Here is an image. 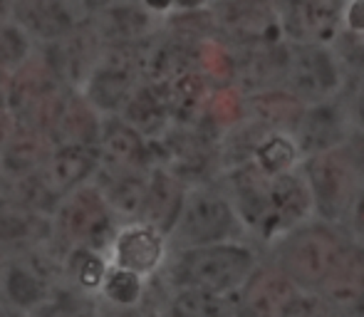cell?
<instances>
[{
	"label": "cell",
	"mask_w": 364,
	"mask_h": 317,
	"mask_svg": "<svg viewBox=\"0 0 364 317\" xmlns=\"http://www.w3.org/2000/svg\"><path fill=\"white\" fill-rule=\"evenodd\" d=\"M255 265H258L255 250L240 240L176 248V255L168 263V283L173 288L228 295L238 293Z\"/></svg>",
	"instance_id": "obj_1"
},
{
	"label": "cell",
	"mask_w": 364,
	"mask_h": 317,
	"mask_svg": "<svg viewBox=\"0 0 364 317\" xmlns=\"http://www.w3.org/2000/svg\"><path fill=\"white\" fill-rule=\"evenodd\" d=\"M350 238L327 221H305L290 228L275 243L273 265H278L300 293H317Z\"/></svg>",
	"instance_id": "obj_2"
},
{
	"label": "cell",
	"mask_w": 364,
	"mask_h": 317,
	"mask_svg": "<svg viewBox=\"0 0 364 317\" xmlns=\"http://www.w3.org/2000/svg\"><path fill=\"white\" fill-rule=\"evenodd\" d=\"M302 178L310 188L312 211L332 226H340L352 216V208L364 191L362 166L347 144L307 154L302 161Z\"/></svg>",
	"instance_id": "obj_3"
},
{
	"label": "cell",
	"mask_w": 364,
	"mask_h": 317,
	"mask_svg": "<svg viewBox=\"0 0 364 317\" xmlns=\"http://www.w3.org/2000/svg\"><path fill=\"white\" fill-rule=\"evenodd\" d=\"M55 236L68 248H90L97 253L109 250L117 233V216L92 181L77 186L60 201L53 216Z\"/></svg>",
	"instance_id": "obj_4"
},
{
	"label": "cell",
	"mask_w": 364,
	"mask_h": 317,
	"mask_svg": "<svg viewBox=\"0 0 364 317\" xmlns=\"http://www.w3.org/2000/svg\"><path fill=\"white\" fill-rule=\"evenodd\" d=\"M243 231V223L225 191L211 183H201L186 191L181 216L168 238H173L176 248H191L220 240H238Z\"/></svg>",
	"instance_id": "obj_5"
},
{
	"label": "cell",
	"mask_w": 364,
	"mask_h": 317,
	"mask_svg": "<svg viewBox=\"0 0 364 317\" xmlns=\"http://www.w3.org/2000/svg\"><path fill=\"white\" fill-rule=\"evenodd\" d=\"M347 72L337 63L330 45L320 43H288L283 87L302 104H315L342 95Z\"/></svg>",
	"instance_id": "obj_6"
},
{
	"label": "cell",
	"mask_w": 364,
	"mask_h": 317,
	"mask_svg": "<svg viewBox=\"0 0 364 317\" xmlns=\"http://www.w3.org/2000/svg\"><path fill=\"white\" fill-rule=\"evenodd\" d=\"M65 90L70 87L55 77L38 50H33V55L10 72L8 112L18 127H33L43 131Z\"/></svg>",
	"instance_id": "obj_7"
},
{
	"label": "cell",
	"mask_w": 364,
	"mask_h": 317,
	"mask_svg": "<svg viewBox=\"0 0 364 317\" xmlns=\"http://www.w3.org/2000/svg\"><path fill=\"white\" fill-rule=\"evenodd\" d=\"M139 82L141 75L139 65H136V48L134 45H117V48L102 50L95 70L90 72L80 92L102 117L119 114Z\"/></svg>",
	"instance_id": "obj_8"
},
{
	"label": "cell",
	"mask_w": 364,
	"mask_h": 317,
	"mask_svg": "<svg viewBox=\"0 0 364 317\" xmlns=\"http://www.w3.org/2000/svg\"><path fill=\"white\" fill-rule=\"evenodd\" d=\"M216 38L228 48L285 40L273 0H211Z\"/></svg>",
	"instance_id": "obj_9"
},
{
	"label": "cell",
	"mask_w": 364,
	"mask_h": 317,
	"mask_svg": "<svg viewBox=\"0 0 364 317\" xmlns=\"http://www.w3.org/2000/svg\"><path fill=\"white\" fill-rule=\"evenodd\" d=\"M35 50H38V55L45 60V65L53 70V75L65 87L82 90V85H85L90 72L95 70L105 45H102V40L92 30L90 20H85V23L77 25L75 30H70L63 38L35 45Z\"/></svg>",
	"instance_id": "obj_10"
},
{
	"label": "cell",
	"mask_w": 364,
	"mask_h": 317,
	"mask_svg": "<svg viewBox=\"0 0 364 317\" xmlns=\"http://www.w3.org/2000/svg\"><path fill=\"white\" fill-rule=\"evenodd\" d=\"M347 0H290L280 5V28L288 43L330 45L345 25Z\"/></svg>",
	"instance_id": "obj_11"
},
{
	"label": "cell",
	"mask_w": 364,
	"mask_h": 317,
	"mask_svg": "<svg viewBox=\"0 0 364 317\" xmlns=\"http://www.w3.org/2000/svg\"><path fill=\"white\" fill-rule=\"evenodd\" d=\"M350 134H352L350 107L337 95L332 100L315 102V104L305 107L295 131H292V141H295L297 151L307 156L347 144Z\"/></svg>",
	"instance_id": "obj_12"
},
{
	"label": "cell",
	"mask_w": 364,
	"mask_h": 317,
	"mask_svg": "<svg viewBox=\"0 0 364 317\" xmlns=\"http://www.w3.org/2000/svg\"><path fill=\"white\" fill-rule=\"evenodd\" d=\"M233 58V80L230 85L240 95L283 87L285 65H288V40L273 43H253L228 48Z\"/></svg>",
	"instance_id": "obj_13"
},
{
	"label": "cell",
	"mask_w": 364,
	"mask_h": 317,
	"mask_svg": "<svg viewBox=\"0 0 364 317\" xmlns=\"http://www.w3.org/2000/svg\"><path fill=\"white\" fill-rule=\"evenodd\" d=\"M312 198L305 178L300 171H283L268 178V193H265V223L263 238L283 236L290 228L300 226L310 218Z\"/></svg>",
	"instance_id": "obj_14"
},
{
	"label": "cell",
	"mask_w": 364,
	"mask_h": 317,
	"mask_svg": "<svg viewBox=\"0 0 364 317\" xmlns=\"http://www.w3.org/2000/svg\"><path fill=\"white\" fill-rule=\"evenodd\" d=\"M315 295L335 315H364V245L360 240L347 243L342 258L335 263Z\"/></svg>",
	"instance_id": "obj_15"
},
{
	"label": "cell",
	"mask_w": 364,
	"mask_h": 317,
	"mask_svg": "<svg viewBox=\"0 0 364 317\" xmlns=\"http://www.w3.org/2000/svg\"><path fill=\"white\" fill-rule=\"evenodd\" d=\"M297 295L300 290L278 265H255L238 288V313L240 317H285Z\"/></svg>",
	"instance_id": "obj_16"
},
{
	"label": "cell",
	"mask_w": 364,
	"mask_h": 317,
	"mask_svg": "<svg viewBox=\"0 0 364 317\" xmlns=\"http://www.w3.org/2000/svg\"><path fill=\"white\" fill-rule=\"evenodd\" d=\"M87 20L105 48L139 45L161 28V18L144 8L139 0H114L97 13L87 15Z\"/></svg>",
	"instance_id": "obj_17"
},
{
	"label": "cell",
	"mask_w": 364,
	"mask_h": 317,
	"mask_svg": "<svg viewBox=\"0 0 364 317\" xmlns=\"http://www.w3.org/2000/svg\"><path fill=\"white\" fill-rule=\"evenodd\" d=\"M97 151H100L102 171L122 173V171H149L151 168L149 139H144L119 114L102 117Z\"/></svg>",
	"instance_id": "obj_18"
},
{
	"label": "cell",
	"mask_w": 364,
	"mask_h": 317,
	"mask_svg": "<svg viewBox=\"0 0 364 317\" xmlns=\"http://www.w3.org/2000/svg\"><path fill=\"white\" fill-rule=\"evenodd\" d=\"M13 20L35 45L63 38L87 20L77 0H15Z\"/></svg>",
	"instance_id": "obj_19"
},
{
	"label": "cell",
	"mask_w": 364,
	"mask_h": 317,
	"mask_svg": "<svg viewBox=\"0 0 364 317\" xmlns=\"http://www.w3.org/2000/svg\"><path fill=\"white\" fill-rule=\"evenodd\" d=\"M55 238V223L50 216L30 211L8 193H0V253L5 258L23 255Z\"/></svg>",
	"instance_id": "obj_20"
},
{
	"label": "cell",
	"mask_w": 364,
	"mask_h": 317,
	"mask_svg": "<svg viewBox=\"0 0 364 317\" xmlns=\"http://www.w3.org/2000/svg\"><path fill=\"white\" fill-rule=\"evenodd\" d=\"M102 114L85 100L80 90H65L60 102L55 104L45 134L53 141V146L65 144H97L100 139Z\"/></svg>",
	"instance_id": "obj_21"
},
{
	"label": "cell",
	"mask_w": 364,
	"mask_h": 317,
	"mask_svg": "<svg viewBox=\"0 0 364 317\" xmlns=\"http://www.w3.org/2000/svg\"><path fill=\"white\" fill-rule=\"evenodd\" d=\"M164 236L151 231L144 223H124L117 228L114 240L109 245L112 265L119 270L149 278L164 263Z\"/></svg>",
	"instance_id": "obj_22"
},
{
	"label": "cell",
	"mask_w": 364,
	"mask_h": 317,
	"mask_svg": "<svg viewBox=\"0 0 364 317\" xmlns=\"http://www.w3.org/2000/svg\"><path fill=\"white\" fill-rule=\"evenodd\" d=\"M58 288L50 283L35 265H30L23 255L5 258L0 275V308L13 313L33 315Z\"/></svg>",
	"instance_id": "obj_23"
},
{
	"label": "cell",
	"mask_w": 364,
	"mask_h": 317,
	"mask_svg": "<svg viewBox=\"0 0 364 317\" xmlns=\"http://www.w3.org/2000/svg\"><path fill=\"white\" fill-rule=\"evenodd\" d=\"M188 186L181 178L173 176L168 168L151 166L149 168V188H146V201L141 208L139 223H144L159 236L168 238L176 226L178 216H181L183 201H186Z\"/></svg>",
	"instance_id": "obj_24"
},
{
	"label": "cell",
	"mask_w": 364,
	"mask_h": 317,
	"mask_svg": "<svg viewBox=\"0 0 364 317\" xmlns=\"http://www.w3.org/2000/svg\"><path fill=\"white\" fill-rule=\"evenodd\" d=\"M305 107L285 87H270L243 95V122L268 134H292Z\"/></svg>",
	"instance_id": "obj_25"
},
{
	"label": "cell",
	"mask_w": 364,
	"mask_h": 317,
	"mask_svg": "<svg viewBox=\"0 0 364 317\" xmlns=\"http://www.w3.org/2000/svg\"><path fill=\"white\" fill-rule=\"evenodd\" d=\"M97 168H100L97 144H65L55 146L40 171L48 178L50 186L55 188V193L65 198L77 186L92 181Z\"/></svg>",
	"instance_id": "obj_26"
},
{
	"label": "cell",
	"mask_w": 364,
	"mask_h": 317,
	"mask_svg": "<svg viewBox=\"0 0 364 317\" xmlns=\"http://www.w3.org/2000/svg\"><path fill=\"white\" fill-rule=\"evenodd\" d=\"M92 181L100 193L105 196L107 206L112 208L117 218L124 223H139L141 208L146 201V188H149V171H122L109 173L97 168Z\"/></svg>",
	"instance_id": "obj_27"
},
{
	"label": "cell",
	"mask_w": 364,
	"mask_h": 317,
	"mask_svg": "<svg viewBox=\"0 0 364 317\" xmlns=\"http://www.w3.org/2000/svg\"><path fill=\"white\" fill-rule=\"evenodd\" d=\"M119 117L129 122L144 139H159L171 127L166 87L156 82H139L127 104L122 107Z\"/></svg>",
	"instance_id": "obj_28"
},
{
	"label": "cell",
	"mask_w": 364,
	"mask_h": 317,
	"mask_svg": "<svg viewBox=\"0 0 364 317\" xmlns=\"http://www.w3.org/2000/svg\"><path fill=\"white\" fill-rule=\"evenodd\" d=\"M166 87V100L168 112H171V124L176 127H203L206 122L208 100H211L213 90L211 85L196 68L188 72L178 75Z\"/></svg>",
	"instance_id": "obj_29"
},
{
	"label": "cell",
	"mask_w": 364,
	"mask_h": 317,
	"mask_svg": "<svg viewBox=\"0 0 364 317\" xmlns=\"http://www.w3.org/2000/svg\"><path fill=\"white\" fill-rule=\"evenodd\" d=\"M53 149V141L48 139L45 131L33 129V127H18L0 151V173L5 183L43 168Z\"/></svg>",
	"instance_id": "obj_30"
},
{
	"label": "cell",
	"mask_w": 364,
	"mask_h": 317,
	"mask_svg": "<svg viewBox=\"0 0 364 317\" xmlns=\"http://www.w3.org/2000/svg\"><path fill=\"white\" fill-rule=\"evenodd\" d=\"M235 293L218 295L193 288H173L166 310L173 317H240Z\"/></svg>",
	"instance_id": "obj_31"
},
{
	"label": "cell",
	"mask_w": 364,
	"mask_h": 317,
	"mask_svg": "<svg viewBox=\"0 0 364 317\" xmlns=\"http://www.w3.org/2000/svg\"><path fill=\"white\" fill-rule=\"evenodd\" d=\"M105 253L90 248H68L65 253V283L82 293L97 295L107 275Z\"/></svg>",
	"instance_id": "obj_32"
},
{
	"label": "cell",
	"mask_w": 364,
	"mask_h": 317,
	"mask_svg": "<svg viewBox=\"0 0 364 317\" xmlns=\"http://www.w3.org/2000/svg\"><path fill=\"white\" fill-rule=\"evenodd\" d=\"M5 193L13 196L18 203H23V206H28L30 211L43 213V216H50V218L55 216L60 201H63V196L55 193V188L48 183V178L43 176L40 168L33 173H28V176L5 183Z\"/></svg>",
	"instance_id": "obj_33"
},
{
	"label": "cell",
	"mask_w": 364,
	"mask_h": 317,
	"mask_svg": "<svg viewBox=\"0 0 364 317\" xmlns=\"http://www.w3.org/2000/svg\"><path fill=\"white\" fill-rule=\"evenodd\" d=\"M33 317H100V298L60 283Z\"/></svg>",
	"instance_id": "obj_34"
},
{
	"label": "cell",
	"mask_w": 364,
	"mask_h": 317,
	"mask_svg": "<svg viewBox=\"0 0 364 317\" xmlns=\"http://www.w3.org/2000/svg\"><path fill=\"white\" fill-rule=\"evenodd\" d=\"M97 298L102 303L119 305V308H139L141 298H144V278L129 273V270L112 268L107 270Z\"/></svg>",
	"instance_id": "obj_35"
},
{
	"label": "cell",
	"mask_w": 364,
	"mask_h": 317,
	"mask_svg": "<svg viewBox=\"0 0 364 317\" xmlns=\"http://www.w3.org/2000/svg\"><path fill=\"white\" fill-rule=\"evenodd\" d=\"M297 154L300 151H297L295 141L288 134H265L255 146L250 161L258 163L268 176H275V173L290 171Z\"/></svg>",
	"instance_id": "obj_36"
},
{
	"label": "cell",
	"mask_w": 364,
	"mask_h": 317,
	"mask_svg": "<svg viewBox=\"0 0 364 317\" xmlns=\"http://www.w3.org/2000/svg\"><path fill=\"white\" fill-rule=\"evenodd\" d=\"M33 50L35 43L15 20H3L0 23V68L13 72L15 68H20L33 55Z\"/></svg>",
	"instance_id": "obj_37"
},
{
	"label": "cell",
	"mask_w": 364,
	"mask_h": 317,
	"mask_svg": "<svg viewBox=\"0 0 364 317\" xmlns=\"http://www.w3.org/2000/svg\"><path fill=\"white\" fill-rule=\"evenodd\" d=\"M330 48H332V53H335L337 63L342 65V70H345L347 75L364 72V33L342 28L340 33L332 38Z\"/></svg>",
	"instance_id": "obj_38"
},
{
	"label": "cell",
	"mask_w": 364,
	"mask_h": 317,
	"mask_svg": "<svg viewBox=\"0 0 364 317\" xmlns=\"http://www.w3.org/2000/svg\"><path fill=\"white\" fill-rule=\"evenodd\" d=\"M357 82H355V90H352V97H350V119H352V127H357L360 131H364V72L355 75Z\"/></svg>",
	"instance_id": "obj_39"
},
{
	"label": "cell",
	"mask_w": 364,
	"mask_h": 317,
	"mask_svg": "<svg viewBox=\"0 0 364 317\" xmlns=\"http://www.w3.org/2000/svg\"><path fill=\"white\" fill-rule=\"evenodd\" d=\"M342 28L364 33V0H347L345 25H342Z\"/></svg>",
	"instance_id": "obj_40"
},
{
	"label": "cell",
	"mask_w": 364,
	"mask_h": 317,
	"mask_svg": "<svg viewBox=\"0 0 364 317\" xmlns=\"http://www.w3.org/2000/svg\"><path fill=\"white\" fill-rule=\"evenodd\" d=\"M315 308H317V300H305L300 293L295 298V303L290 305V310L285 317H315Z\"/></svg>",
	"instance_id": "obj_41"
},
{
	"label": "cell",
	"mask_w": 364,
	"mask_h": 317,
	"mask_svg": "<svg viewBox=\"0 0 364 317\" xmlns=\"http://www.w3.org/2000/svg\"><path fill=\"white\" fill-rule=\"evenodd\" d=\"M100 317H144V313L139 308H119L100 300Z\"/></svg>",
	"instance_id": "obj_42"
},
{
	"label": "cell",
	"mask_w": 364,
	"mask_h": 317,
	"mask_svg": "<svg viewBox=\"0 0 364 317\" xmlns=\"http://www.w3.org/2000/svg\"><path fill=\"white\" fill-rule=\"evenodd\" d=\"M15 129H18V124H15L13 114H10L8 109H0V151H3L5 144H8V139L13 136Z\"/></svg>",
	"instance_id": "obj_43"
},
{
	"label": "cell",
	"mask_w": 364,
	"mask_h": 317,
	"mask_svg": "<svg viewBox=\"0 0 364 317\" xmlns=\"http://www.w3.org/2000/svg\"><path fill=\"white\" fill-rule=\"evenodd\" d=\"M352 221H355V233H357V240L364 245V191L360 193V198H357L355 208H352Z\"/></svg>",
	"instance_id": "obj_44"
},
{
	"label": "cell",
	"mask_w": 364,
	"mask_h": 317,
	"mask_svg": "<svg viewBox=\"0 0 364 317\" xmlns=\"http://www.w3.org/2000/svg\"><path fill=\"white\" fill-rule=\"evenodd\" d=\"M8 95H10V70L0 68V109H8Z\"/></svg>",
	"instance_id": "obj_45"
},
{
	"label": "cell",
	"mask_w": 364,
	"mask_h": 317,
	"mask_svg": "<svg viewBox=\"0 0 364 317\" xmlns=\"http://www.w3.org/2000/svg\"><path fill=\"white\" fill-rule=\"evenodd\" d=\"M173 10H193V8H206L211 5V0H171Z\"/></svg>",
	"instance_id": "obj_46"
},
{
	"label": "cell",
	"mask_w": 364,
	"mask_h": 317,
	"mask_svg": "<svg viewBox=\"0 0 364 317\" xmlns=\"http://www.w3.org/2000/svg\"><path fill=\"white\" fill-rule=\"evenodd\" d=\"M77 3L82 5V10H85L87 15H92V13H97V10L105 8V5L114 3V0H77Z\"/></svg>",
	"instance_id": "obj_47"
},
{
	"label": "cell",
	"mask_w": 364,
	"mask_h": 317,
	"mask_svg": "<svg viewBox=\"0 0 364 317\" xmlns=\"http://www.w3.org/2000/svg\"><path fill=\"white\" fill-rule=\"evenodd\" d=\"M13 5L15 0H0V23L3 20H13Z\"/></svg>",
	"instance_id": "obj_48"
},
{
	"label": "cell",
	"mask_w": 364,
	"mask_h": 317,
	"mask_svg": "<svg viewBox=\"0 0 364 317\" xmlns=\"http://www.w3.org/2000/svg\"><path fill=\"white\" fill-rule=\"evenodd\" d=\"M0 317H33V315H25V313H13V310H0Z\"/></svg>",
	"instance_id": "obj_49"
},
{
	"label": "cell",
	"mask_w": 364,
	"mask_h": 317,
	"mask_svg": "<svg viewBox=\"0 0 364 317\" xmlns=\"http://www.w3.org/2000/svg\"><path fill=\"white\" fill-rule=\"evenodd\" d=\"M144 317H173L168 310H159V313H149V315H144Z\"/></svg>",
	"instance_id": "obj_50"
},
{
	"label": "cell",
	"mask_w": 364,
	"mask_h": 317,
	"mask_svg": "<svg viewBox=\"0 0 364 317\" xmlns=\"http://www.w3.org/2000/svg\"><path fill=\"white\" fill-rule=\"evenodd\" d=\"M3 265H5V255L0 253V275H3ZM0 310H3V308H0Z\"/></svg>",
	"instance_id": "obj_51"
},
{
	"label": "cell",
	"mask_w": 364,
	"mask_h": 317,
	"mask_svg": "<svg viewBox=\"0 0 364 317\" xmlns=\"http://www.w3.org/2000/svg\"><path fill=\"white\" fill-rule=\"evenodd\" d=\"M5 191V178H3V173H0V193Z\"/></svg>",
	"instance_id": "obj_52"
}]
</instances>
